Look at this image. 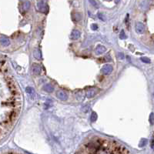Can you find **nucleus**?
<instances>
[{"label": "nucleus", "mask_w": 154, "mask_h": 154, "mask_svg": "<svg viewBox=\"0 0 154 154\" xmlns=\"http://www.w3.org/2000/svg\"><path fill=\"white\" fill-rule=\"evenodd\" d=\"M57 97L60 100H62V101H65L68 100V95L65 92L62 91V90H60L57 93Z\"/></svg>", "instance_id": "obj_8"}, {"label": "nucleus", "mask_w": 154, "mask_h": 154, "mask_svg": "<svg viewBox=\"0 0 154 154\" xmlns=\"http://www.w3.org/2000/svg\"><path fill=\"white\" fill-rule=\"evenodd\" d=\"M81 36V32L80 31L77 30V29H74L72 32H71V35H70V38L72 40H77L79 39Z\"/></svg>", "instance_id": "obj_4"}, {"label": "nucleus", "mask_w": 154, "mask_h": 154, "mask_svg": "<svg viewBox=\"0 0 154 154\" xmlns=\"http://www.w3.org/2000/svg\"><path fill=\"white\" fill-rule=\"evenodd\" d=\"M33 56H34V57H35L36 59H39V60L42 59V53H41V51H40L39 49H36L34 50V52H33Z\"/></svg>", "instance_id": "obj_11"}, {"label": "nucleus", "mask_w": 154, "mask_h": 154, "mask_svg": "<svg viewBox=\"0 0 154 154\" xmlns=\"http://www.w3.org/2000/svg\"><path fill=\"white\" fill-rule=\"evenodd\" d=\"M153 146H154V140L152 139V140L151 141V147L153 148Z\"/></svg>", "instance_id": "obj_23"}, {"label": "nucleus", "mask_w": 154, "mask_h": 154, "mask_svg": "<svg viewBox=\"0 0 154 154\" xmlns=\"http://www.w3.org/2000/svg\"><path fill=\"white\" fill-rule=\"evenodd\" d=\"M98 16H99V18L102 20V21H105L106 20V19H105V17L103 16V14L102 13H99L98 14Z\"/></svg>", "instance_id": "obj_19"}, {"label": "nucleus", "mask_w": 154, "mask_h": 154, "mask_svg": "<svg viewBox=\"0 0 154 154\" xmlns=\"http://www.w3.org/2000/svg\"><path fill=\"white\" fill-rule=\"evenodd\" d=\"M89 1H90V3L93 5V6H94L95 8H98V7H99V6H98V4H97V3H96V0H89Z\"/></svg>", "instance_id": "obj_18"}, {"label": "nucleus", "mask_w": 154, "mask_h": 154, "mask_svg": "<svg viewBox=\"0 0 154 154\" xmlns=\"http://www.w3.org/2000/svg\"><path fill=\"white\" fill-rule=\"evenodd\" d=\"M0 42H1L3 46H8L10 45L9 39L7 37H4V36H2L1 38H0Z\"/></svg>", "instance_id": "obj_9"}, {"label": "nucleus", "mask_w": 154, "mask_h": 154, "mask_svg": "<svg viewBox=\"0 0 154 154\" xmlns=\"http://www.w3.org/2000/svg\"><path fill=\"white\" fill-rule=\"evenodd\" d=\"M37 9L42 13H46L48 10V7L47 5L43 2V1H39L37 3Z\"/></svg>", "instance_id": "obj_3"}, {"label": "nucleus", "mask_w": 154, "mask_h": 154, "mask_svg": "<svg viewBox=\"0 0 154 154\" xmlns=\"http://www.w3.org/2000/svg\"><path fill=\"white\" fill-rule=\"evenodd\" d=\"M98 118V116H97V113L96 112H93L92 114H91V121L92 122H96V119Z\"/></svg>", "instance_id": "obj_15"}, {"label": "nucleus", "mask_w": 154, "mask_h": 154, "mask_svg": "<svg viewBox=\"0 0 154 154\" xmlns=\"http://www.w3.org/2000/svg\"><path fill=\"white\" fill-rule=\"evenodd\" d=\"M91 29H92L93 30H96V29H98V26H97L96 24H93L92 26H91Z\"/></svg>", "instance_id": "obj_20"}, {"label": "nucleus", "mask_w": 154, "mask_h": 154, "mask_svg": "<svg viewBox=\"0 0 154 154\" xmlns=\"http://www.w3.org/2000/svg\"><path fill=\"white\" fill-rule=\"evenodd\" d=\"M135 29H136V32L138 34H142L145 31V26L142 23H137L136 24Z\"/></svg>", "instance_id": "obj_6"}, {"label": "nucleus", "mask_w": 154, "mask_h": 154, "mask_svg": "<svg viewBox=\"0 0 154 154\" xmlns=\"http://www.w3.org/2000/svg\"><path fill=\"white\" fill-rule=\"evenodd\" d=\"M85 153H129L126 147L120 144L101 138H96L84 146Z\"/></svg>", "instance_id": "obj_1"}, {"label": "nucleus", "mask_w": 154, "mask_h": 154, "mask_svg": "<svg viewBox=\"0 0 154 154\" xmlns=\"http://www.w3.org/2000/svg\"><path fill=\"white\" fill-rule=\"evenodd\" d=\"M119 38H120L121 39H126V38H127V36H126V35L125 32H124L123 30H122V31L120 32V34H119Z\"/></svg>", "instance_id": "obj_17"}, {"label": "nucleus", "mask_w": 154, "mask_h": 154, "mask_svg": "<svg viewBox=\"0 0 154 154\" xmlns=\"http://www.w3.org/2000/svg\"><path fill=\"white\" fill-rule=\"evenodd\" d=\"M113 66L111 65L106 64V65H103V68L101 69V72L104 75H109L113 72Z\"/></svg>", "instance_id": "obj_2"}, {"label": "nucleus", "mask_w": 154, "mask_h": 154, "mask_svg": "<svg viewBox=\"0 0 154 154\" xmlns=\"http://www.w3.org/2000/svg\"><path fill=\"white\" fill-rule=\"evenodd\" d=\"M29 7H30V3H29V1L25 2L24 4H23V9H24V11H25V12L28 11L29 9Z\"/></svg>", "instance_id": "obj_14"}, {"label": "nucleus", "mask_w": 154, "mask_h": 154, "mask_svg": "<svg viewBox=\"0 0 154 154\" xmlns=\"http://www.w3.org/2000/svg\"><path fill=\"white\" fill-rule=\"evenodd\" d=\"M32 72L34 75H39L40 72H41V68L39 65L37 64H33L32 65Z\"/></svg>", "instance_id": "obj_10"}, {"label": "nucleus", "mask_w": 154, "mask_h": 154, "mask_svg": "<svg viewBox=\"0 0 154 154\" xmlns=\"http://www.w3.org/2000/svg\"><path fill=\"white\" fill-rule=\"evenodd\" d=\"M43 89H44V90H45L46 92H47V93H52L53 90H54L53 86H52V85H50V84H46V85L44 86Z\"/></svg>", "instance_id": "obj_12"}, {"label": "nucleus", "mask_w": 154, "mask_h": 154, "mask_svg": "<svg viewBox=\"0 0 154 154\" xmlns=\"http://www.w3.org/2000/svg\"><path fill=\"white\" fill-rule=\"evenodd\" d=\"M152 119H153V113H151V114H150V117H149V122H150V123H151V124H152V123H153V121H152Z\"/></svg>", "instance_id": "obj_21"}, {"label": "nucleus", "mask_w": 154, "mask_h": 154, "mask_svg": "<svg viewBox=\"0 0 154 154\" xmlns=\"http://www.w3.org/2000/svg\"><path fill=\"white\" fill-rule=\"evenodd\" d=\"M26 92L28 94V96L30 97V99H32V100L35 99V97H36V93H35V90H34V89L32 87L27 86L26 88Z\"/></svg>", "instance_id": "obj_5"}, {"label": "nucleus", "mask_w": 154, "mask_h": 154, "mask_svg": "<svg viewBox=\"0 0 154 154\" xmlns=\"http://www.w3.org/2000/svg\"><path fill=\"white\" fill-rule=\"evenodd\" d=\"M106 51V48L104 46H103V45H99L95 49V53L96 55H98V56L103 54Z\"/></svg>", "instance_id": "obj_7"}, {"label": "nucleus", "mask_w": 154, "mask_h": 154, "mask_svg": "<svg viewBox=\"0 0 154 154\" xmlns=\"http://www.w3.org/2000/svg\"><path fill=\"white\" fill-rule=\"evenodd\" d=\"M96 95V92L94 90H90L86 92V97L87 98H93Z\"/></svg>", "instance_id": "obj_13"}, {"label": "nucleus", "mask_w": 154, "mask_h": 154, "mask_svg": "<svg viewBox=\"0 0 154 154\" xmlns=\"http://www.w3.org/2000/svg\"><path fill=\"white\" fill-rule=\"evenodd\" d=\"M140 60L144 63H150V59H148L147 57H141Z\"/></svg>", "instance_id": "obj_16"}, {"label": "nucleus", "mask_w": 154, "mask_h": 154, "mask_svg": "<svg viewBox=\"0 0 154 154\" xmlns=\"http://www.w3.org/2000/svg\"><path fill=\"white\" fill-rule=\"evenodd\" d=\"M118 56H119V59H123L124 58V55H123V53H121V52H119V53L118 54Z\"/></svg>", "instance_id": "obj_22"}]
</instances>
